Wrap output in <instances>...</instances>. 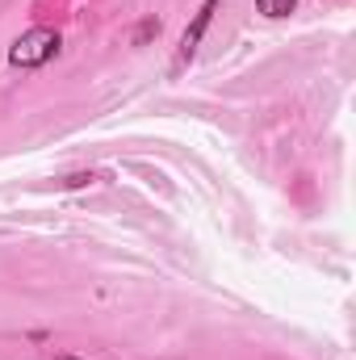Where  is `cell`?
<instances>
[{"mask_svg": "<svg viewBox=\"0 0 356 360\" xmlns=\"http://www.w3.org/2000/svg\"><path fill=\"white\" fill-rule=\"evenodd\" d=\"M55 360H80V356H55Z\"/></svg>", "mask_w": 356, "mask_h": 360, "instance_id": "cell-6", "label": "cell"}, {"mask_svg": "<svg viewBox=\"0 0 356 360\" xmlns=\"http://www.w3.org/2000/svg\"><path fill=\"white\" fill-rule=\"evenodd\" d=\"M92 180H96L92 172H76V176H68V180H63V188H80V184H92Z\"/></svg>", "mask_w": 356, "mask_h": 360, "instance_id": "cell-5", "label": "cell"}, {"mask_svg": "<svg viewBox=\"0 0 356 360\" xmlns=\"http://www.w3.org/2000/svg\"><path fill=\"white\" fill-rule=\"evenodd\" d=\"M147 38H160V21H155V17H147V21L134 30V46H143Z\"/></svg>", "mask_w": 356, "mask_h": 360, "instance_id": "cell-4", "label": "cell"}, {"mask_svg": "<svg viewBox=\"0 0 356 360\" xmlns=\"http://www.w3.org/2000/svg\"><path fill=\"white\" fill-rule=\"evenodd\" d=\"M59 46H63L59 30H51V25H34V30H25V34L8 46V63H13V68H25V72H34V68L51 63V59L59 55Z\"/></svg>", "mask_w": 356, "mask_h": 360, "instance_id": "cell-1", "label": "cell"}, {"mask_svg": "<svg viewBox=\"0 0 356 360\" xmlns=\"http://www.w3.org/2000/svg\"><path fill=\"white\" fill-rule=\"evenodd\" d=\"M222 0H205L201 8H197V17H193V25L184 30V38H180V55H177V63H189L193 55H197V46H201V34L210 30V21H214V8H218Z\"/></svg>", "mask_w": 356, "mask_h": 360, "instance_id": "cell-2", "label": "cell"}, {"mask_svg": "<svg viewBox=\"0 0 356 360\" xmlns=\"http://www.w3.org/2000/svg\"><path fill=\"white\" fill-rule=\"evenodd\" d=\"M293 4H298V0H256V13L276 21V17H289V13H293Z\"/></svg>", "mask_w": 356, "mask_h": 360, "instance_id": "cell-3", "label": "cell"}]
</instances>
